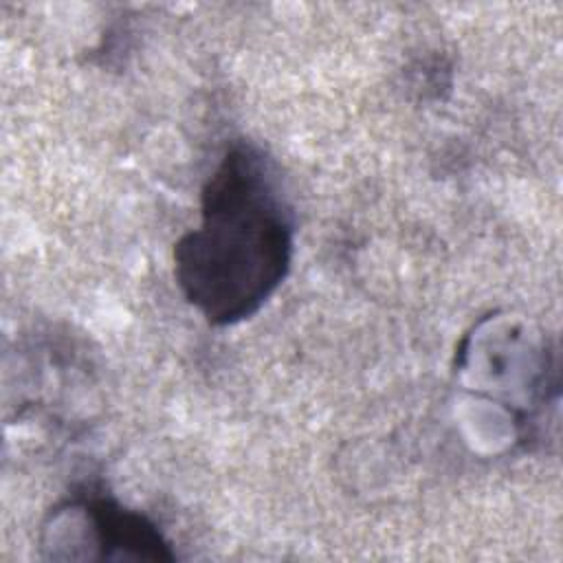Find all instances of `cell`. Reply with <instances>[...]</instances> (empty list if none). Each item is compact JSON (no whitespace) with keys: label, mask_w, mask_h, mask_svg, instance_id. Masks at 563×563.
I'll list each match as a JSON object with an SVG mask.
<instances>
[{"label":"cell","mask_w":563,"mask_h":563,"mask_svg":"<svg viewBox=\"0 0 563 563\" xmlns=\"http://www.w3.org/2000/svg\"><path fill=\"white\" fill-rule=\"evenodd\" d=\"M295 222L273 161L255 145H229L200 191V222L174 244V279L211 323L251 319L286 279Z\"/></svg>","instance_id":"6da1fadb"},{"label":"cell","mask_w":563,"mask_h":563,"mask_svg":"<svg viewBox=\"0 0 563 563\" xmlns=\"http://www.w3.org/2000/svg\"><path fill=\"white\" fill-rule=\"evenodd\" d=\"M99 559L106 561H174L169 541L143 512L130 510L108 495L73 501Z\"/></svg>","instance_id":"7a4b0ae2"}]
</instances>
